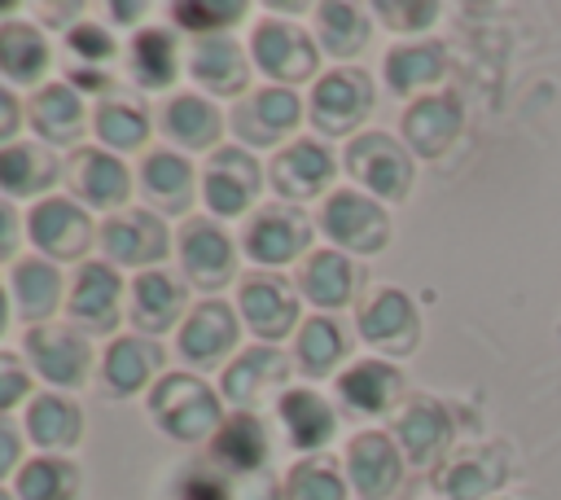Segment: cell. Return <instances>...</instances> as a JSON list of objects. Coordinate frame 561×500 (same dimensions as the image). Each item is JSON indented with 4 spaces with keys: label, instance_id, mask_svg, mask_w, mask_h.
<instances>
[{
    "label": "cell",
    "instance_id": "6da1fadb",
    "mask_svg": "<svg viewBox=\"0 0 561 500\" xmlns=\"http://www.w3.org/2000/svg\"><path fill=\"white\" fill-rule=\"evenodd\" d=\"M149 412L162 425V434H171L180 443H206L224 425L219 395L202 377H193V373H167V377H158V386L149 395Z\"/></svg>",
    "mask_w": 561,
    "mask_h": 500
},
{
    "label": "cell",
    "instance_id": "7a4b0ae2",
    "mask_svg": "<svg viewBox=\"0 0 561 500\" xmlns=\"http://www.w3.org/2000/svg\"><path fill=\"white\" fill-rule=\"evenodd\" d=\"M250 57L267 79L302 83V79L316 75L320 44L294 22H259L254 35H250Z\"/></svg>",
    "mask_w": 561,
    "mask_h": 500
},
{
    "label": "cell",
    "instance_id": "3957f363",
    "mask_svg": "<svg viewBox=\"0 0 561 500\" xmlns=\"http://www.w3.org/2000/svg\"><path fill=\"white\" fill-rule=\"evenodd\" d=\"M22 351H26L31 368L44 382H53V386H70L75 390V386H83V377L92 368L88 338L75 333V329H66V325H35V329H26Z\"/></svg>",
    "mask_w": 561,
    "mask_h": 500
},
{
    "label": "cell",
    "instance_id": "277c9868",
    "mask_svg": "<svg viewBox=\"0 0 561 500\" xmlns=\"http://www.w3.org/2000/svg\"><path fill=\"white\" fill-rule=\"evenodd\" d=\"M259 184H263V171L259 162L250 158V149L241 145H224L210 154L206 162V175H202V197L215 215L232 219V215H245V206L259 197Z\"/></svg>",
    "mask_w": 561,
    "mask_h": 500
},
{
    "label": "cell",
    "instance_id": "5b68a950",
    "mask_svg": "<svg viewBox=\"0 0 561 500\" xmlns=\"http://www.w3.org/2000/svg\"><path fill=\"white\" fill-rule=\"evenodd\" d=\"M373 110V83L364 70H333L324 79H316L311 92V123L324 136H346L355 132Z\"/></svg>",
    "mask_w": 561,
    "mask_h": 500
},
{
    "label": "cell",
    "instance_id": "8992f818",
    "mask_svg": "<svg viewBox=\"0 0 561 500\" xmlns=\"http://www.w3.org/2000/svg\"><path fill=\"white\" fill-rule=\"evenodd\" d=\"M346 171L373 197H403L412 189V162L386 132H364L346 145Z\"/></svg>",
    "mask_w": 561,
    "mask_h": 500
},
{
    "label": "cell",
    "instance_id": "52a82bcc",
    "mask_svg": "<svg viewBox=\"0 0 561 500\" xmlns=\"http://www.w3.org/2000/svg\"><path fill=\"white\" fill-rule=\"evenodd\" d=\"M320 228H324L337 246H346V250H355V254H377V250L390 241V219H386V211H381L373 197L351 193V189H342V193H333V197L324 202Z\"/></svg>",
    "mask_w": 561,
    "mask_h": 500
},
{
    "label": "cell",
    "instance_id": "ba28073f",
    "mask_svg": "<svg viewBox=\"0 0 561 500\" xmlns=\"http://www.w3.org/2000/svg\"><path fill=\"white\" fill-rule=\"evenodd\" d=\"M101 246H105V254L114 263L149 272L153 263L167 259L171 237H167V224L153 211H118V215H110L101 224Z\"/></svg>",
    "mask_w": 561,
    "mask_h": 500
},
{
    "label": "cell",
    "instance_id": "9c48e42d",
    "mask_svg": "<svg viewBox=\"0 0 561 500\" xmlns=\"http://www.w3.org/2000/svg\"><path fill=\"white\" fill-rule=\"evenodd\" d=\"M298 114H302V105H298V96L289 88H259V92H250V96H241L232 105L228 123H232L241 149L245 145L263 149V145H276L285 132H294Z\"/></svg>",
    "mask_w": 561,
    "mask_h": 500
},
{
    "label": "cell",
    "instance_id": "30bf717a",
    "mask_svg": "<svg viewBox=\"0 0 561 500\" xmlns=\"http://www.w3.org/2000/svg\"><path fill=\"white\" fill-rule=\"evenodd\" d=\"M237 303H241V320L254 338L263 342H280L294 320H298V303H294V289L272 276V272H250L237 289Z\"/></svg>",
    "mask_w": 561,
    "mask_h": 500
},
{
    "label": "cell",
    "instance_id": "8fae6325",
    "mask_svg": "<svg viewBox=\"0 0 561 500\" xmlns=\"http://www.w3.org/2000/svg\"><path fill=\"white\" fill-rule=\"evenodd\" d=\"M118 298H123V276L110 263H79L66 294V311L79 329L110 333L118 325Z\"/></svg>",
    "mask_w": 561,
    "mask_h": 500
},
{
    "label": "cell",
    "instance_id": "7c38bea8",
    "mask_svg": "<svg viewBox=\"0 0 561 500\" xmlns=\"http://www.w3.org/2000/svg\"><path fill=\"white\" fill-rule=\"evenodd\" d=\"M31 241L44 250V259H79L92 246V219L70 197H44L31 211Z\"/></svg>",
    "mask_w": 561,
    "mask_h": 500
},
{
    "label": "cell",
    "instance_id": "4fadbf2b",
    "mask_svg": "<svg viewBox=\"0 0 561 500\" xmlns=\"http://www.w3.org/2000/svg\"><path fill=\"white\" fill-rule=\"evenodd\" d=\"M307 241H311V224L294 206H267L245 228V254L259 268H276V263L298 259L307 250Z\"/></svg>",
    "mask_w": 561,
    "mask_h": 500
},
{
    "label": "cell",
    "instance_id": "5bb4252c",
    "mask_svg": "<svg viewBox=\"0 0 561 500\" xmlns=\"http://www.w3.org/2000/svg\"><path fill=\"white\" fill-rule=\"evenodd\" d=\"M206 465L228 474V478H254V474H267V434H263V421L254 412H232L215 439H210V452H206Z\"/></svg>",
    "mask_w": 561,
    "mask_h": 500
},
{
    "label": "cell",
    "instance_id": "9a60e30c",
    "mask_svg": "<svg viewBox=\"0 0 561 500\" xmlns=\"http://www.w3.org/2000/svg\"><path fill=\"white\" fill-rule=\"evenodd\" d=\"M180 263H184L188 285L215 294L232 281V241L210 219H188L180 228Z\"/></svg>",
    "mask_w": 561,
    "mask_h": 500
},
{
    "label": "cell",
    "instance_id": "2e32d148",
    "mask_svg": "<svg viewBox=\"0 0 561 500\" xmlns=\"http://www.w3.org/2000/svg\"><path fill=\"white\" fill-rule=\"evenodd\" d=\"M359 333H364V342H373L390 355H408L416 346V333H421L412 298L403 289H377L359 307Z\"/></svg>",
    "mask_w": 561,
    "mask_h": 500
},
{
    "label": "cell",
    "instance_id": "e0dca14e",
    "mask_svg": "<svg viewBox=\"0 0 561 500\" xmlns=\"http://www.w3.org/2000/svg\"><path fill=\"white\" fill-rule=\"evenodd\" d=\"M66 180H70V193H75L79 202L101 206V211H105V206H123L127 193H131V175H127V167H123L114 154L92 149V145H83V149L70 154Z\"/></svg>",
    "mask_w": 561,
    "mask_h": 500
},
{
    "label": "cell",
    "instance_id": "ac0fdd59",
    "mask_svg": "<svg viewBox=\"0 0 561 500\" xmlns=\"http://www.w3.org/2000/svg\"><path fill=\"white\" fill-rule=\"evenodd\" d=\"M188 75L197 88H206L210 96H241L245 83H250V61H245V48L228 35H210V39H197L193 53H188Z\"/></svg>",
    "mask_w": 561,
    "mask_h": 500
},
{
    "label": "cell",
    "instance_id": "d6986e66",
    "mask_svg": "<svg viewBox=\"0 0 561 500\" xmlns=\"http://www.w3.org/2000/svg\"><path fill=\"white\" fill-rule=\"evenodd\" d=\"M180 355L188 360V364H197V368H210V364H219L232 346H237V316H232V307L228 303H219V298H210V303H197L193 307V316L184 320V329H180Z\"/></svg>",
    "mask_w": 561,
    "mask_h": 500
},
{
    "label": "cell",
    "instance_id": "ffe728a7",
    "mask_svg": "<svg viewBox=\"0 0 561 500\" xmlns=\"http://www.w3.org/2000/svg\"><path fill=\"white\" fill-rule=\"evenodd\" d=\"M399 447L368 430V434H355L351 447H346V474H351V487L364 496V500H386L394 487H399Z\"/></svg>",
    "mask_w": 561,
    "mask_h": 500
},
{
    "label": "cell",
    "instance_id": "44dd1931",
    "mask_svg": "<svg viewBox=\"0 0 561 500\" xmlns=\"http://www.w3.org/2000/svg\"><path fill=\"white\" fill-rule=\"evenodd\" d=\"M333 180V154L316 140H294L272 158V189L289 202L316 197Z\"/></svg>",
    "mask_w": 561,
    "mask_h": 500
},
{
    "label": "cell",
    "instance_id": "7402d4cb",
    "mask_svg": "<svg viewBox=\"0 0 561 500\" xmlns=\"http://www.w3.org/2000/svg\"><path fill=\"white\" fill-rule=\"evenodd\" d=\"M289 377V360L276 346H250L245 355H237L224 373V399L237 404V412L254 408L267 390H276Z\"/></svg>",
    "mask_w": 561,
    "mask_h": 500
},
{
    "label": "cell",
    "instance_id": "603a6c76",
    "mask_svg": "<svg viewBox=\"0 0 561 500\" xmlns=\"http://www.w3.org/2000/svg\"><path fill=\"white\" fill-rule=\"evenodd\" d=\"M180 307H184V285L171 281L162 268H149V272H140L131 281V307H127V316H131V325H136L140 338L167 333L175 325Z\"/></svg>",
    "mask_w": 561,
    "mask_h": 500
},
{
    "label": "cell",
    "instance_id": "cb8c5ba5",
    "mask_svg": "<svg viewBox=\"0 0 561 500\" xmlns=\"http://www.w3.org/2000/svg\"><path fill=\"white\" fill-rule=\"evenodd\" d=\"M162 368V346L153 338H114L101 360V390L110 395H136L153 373Z\"/></svg>",
    "mask_w": 561,
    "mask_h": 500
},
{
    "label": "cell",
    "instance_id": "d4e9b609",
    "mask_svg": "<svg viewBox=\"0 0 561 500\" xmlns=\"http://www.w3.org/2000/svg\"><path fill=\"white\" fill-rule=\"evenodd\" d=\"M140 193H145L158 211L184 215L188 202H193V167H188L180 154H171V149H153V154H145V162H140Z\"/></svg>",
    "mask_w": 561,
    "mask_h": 500
},
{
    "label": "cell",
    "instance_id": "484cf974",
    "mask_svg": "<svg viewBox=\"0 0 561 500\" xmlns=\"http://www.w3.org/2000/svg\"><path fill=\"white\" fill-rule=\"evenodd\" d=\"M460 132V105L451 96H421L403 114V136L421 158H438Z\"/></svg>",
    "mask_w": 561,
    "mask_h": 500
},
{
    "label": "cell",
    "instance_id": "4316f807",
    "mask_svg": "<svg viewBox=\"0 0 561 500\" xmlns=\"http://www.w3.org/2000/svg\"><path fill=\"white\" fill-rule=\"evenodd\" d=\"M276 417H280L289 443L302 447V452L324 447V443L333 439V430H337L333 408H329L316 390H285V395L276 399Z\"/></svg>",
    "mask_w": 561,
    "mask_h": 500
},
{
    "label": "cell",
    "instance_id": "83f0119b",
    "mask_svg": "<svg viewBox=\"0 0 561 500\" xmlns=\"http://www.w3.org/2000/svg\"><path fill=\"white\" fill-rule=\"evenodd\" d=\"M61 175V162L44 145H4L0 149V193L4 197H35L48 193Z\"/></svg>",
    "mask_w": 561,
    "mask_h": 500
},
{
    "label": "cell",
    "instance_id": "f1b7e54d",
    "mask_svg": "<svg viewBox=\"0 0 561 500\" xmlns=\"http://www.w3.org/2000/svg\"><path fill=\"white\" fill-rule=\"evenodd\" d=\"M13 298H18V316L35 329L44 325L61 303V272L53 259H22L13 268Z\"/></svg>",
    "mask_w": 561,
    "mask_h": 500
},
{
    "label": "cell",
    "instance_id": "f546056e",
    "mask_svg": "<svg viewBox=\"0 0 561 500\" xmlns=\"http://www.w3.org/2000/svg\"><path fill=\"white\" fill-rule=\"evenodd\" d=\"M31 127L48 145H70L83 132V101L70 83H48L31 96Z\"/></svg>",
    "mask_w": 561,
    "mask_h": 500
},
{
    "label": "cell",
    "instance_id": "4dcf8cb0",
    "mask_svg": "<svg viewBox=\"0 0 561 500\" xmlns=\"http://www.w3.org/2000/svg\"><path fill=\"white\" fill-rule=\"evenodd\" d=\"M399 443H403V456L412 465H434L447 452V443H451L447 412L438 404H430V399L408 404V412L399 417Z\"/></svg>",
    "mask_w": 561,
    "mask_h": 500
},
{
    "label": "cell",
    "instance_id": "1f68e13d",
    "mask_svg": "<svg viewBox=\"0 0 561 500\" xmlns=\"http://www.w3.org/2000/svg\"><path fill=\"white\" fill-rule=\"evenodd\" d=\"M337 395L351 412H386L399 395V373L386 364V360H364V364H351L342 377H337Z\"/></svg>",
    "mask_w": 561,
    "mask_h": 500
},
{
    "label": "cell",
    "instance_id": "d6a6232c",
    "mask_svg": "<svg viewBox=\"0 0 561 500\" xmlns=\"http://www.w3.org/2000/svg\"><path fill=\"white\" fill-rule=\"evenodd\" d=\"M298 289L316 307H342L351 298V289H355V268L337 250H316L298 268Z\"/></svg>",
    "mask_w": 561,
    "mask_h": 500
},
{
    "label": "cell",
    "instance_id": "836d02e7",
    "mask_svg": "<svg viewBox=\"0 0 561 500\" xmlns=\"http://www.w3.org/2000/svg\"><path fill=\"white\" fill-rule=\"evenodd\" d=\"M48 70V44L31 22H0V75L9 83H35Z\"/></svg>",
    "mask_w": 561,
    "mask_h": 500
},
{
    "label": "cell",
    "instance_id": "e575fe53",
    "mask_svg": "<svg viewBox=\"0 0 561 500\" xmlns=\"http://www.w3.org/2000/svg\"><path fill=\"white\" fill-rule=\"evenodd\" d=\"M162 132H167L175 145H184V149H210L215 136H219V114H215V105H210L206 96L184 92V96L167 101V110H162Z\"/></svg>",
    "mask_w": 561,
    "mask_h": 500
},
{
    "label": "cell",
    "instance_id": "d590c367",
    "mask_svg": "<svg viewBox=\"0 0 561 500\" xmlns=\"http://www.w3.org/2000/svg\"><path fill=\"white\" fill-rule=\"evenodd\" d=\"M26 434L39 447H75L79 434H83V417L61 395H35L26 404Z\"/></svg>",
    "mask_w": 561,
    "mask_h": 500
},
{
    "label": "cell",
    "instance_id": "8d00e7d4",
    "mask_svg": "<svg viewBox=\"0 0 561 500\" xmlns=\"http://www.w3.org/2000/svg\"><path fill=\"white\" fill-rule=\"evenodd\" d=\"M131 75H136V83L149 88V92H162V88L175 83V75H180V53H175L171 31L149 26V31H140V35L131 39Z\"/></svg>",
    "mask_w": 561,
    "mask_h": 500
},
{
    "label": "cell",
    "instance_id": "74e56055",
    "mask_svg": "<svg viewBox=\"0 0 561 500\" xmlns=\"http://www.w3.org/2000/svg\"><path fill=\"white\" fill-rule=\"evenodd\" d=\"M316 44L329 57H355L368 44V18L355 4H320L316 9Z\"/></svg>",
    "mask_w": 561,
    "mask_h": 500
},
{
    "label": "cell",
    "instance_id": "f35d334b",
    "mask_svg": "<svg viewBox=\"0 0 561 500\" xmlns=\"http://www.w3.org/2000/svg\"><path fill=\"white\" fill-rule=\"evenodd\" d=\"M79 469L61 456H35L18 469V500H75Z\"/></svg>",
    "mask_w": 561,
    "mask_h": 500
},
{
    "label": "cell",
    "instance_id": "ab89813d",
    "mask_svg": "<svg viewBox=\"0 0 561 500\" xmlns=\"http://www.w3.org/2000/svg\"><path fill=\"white\" fill-rule=\"evenodd\" d=\"M346 355V333L337 329V320L329 316H311L298 329V364L307 377H324L337 368V360Z\"/></svg>",
    "mask_w": 561,
    "mask_h": 500
},
{
    "label": "cell",
    "instance_id": "60d3db41",
    "mask_svg": "<svg viewBox=\"0 0 561 500\" xmlns=\"http://www.w3.org/2000/svg\"><path fill=\"white\" fill-rule=\"evenodd\" d=\"M438 75H443V48L438 44H408V48L386 53V83L394 92L430 88V83H438Z\"/></svg>",
    "mask_w": 561,
    "mask_h": 500
},
{
    "label": "cell",
    "instance_id": "b9f144b4",
    "mask_svg": "<svg viewBox=\"0 0 561 500\" xmlns=\"http://www.w3.org/2000/svg\"><path fill=\"white\" fill-rule=\"evenodd\" d=\"M92 123H96L101 145H110V149H140L145 136H149V118H145V110L131 105V101H118V96H105V101L96 105Z\"/></svg>",
    "mask_w": 561,
    "mask_h": 500
},
{
    "label": "cell",
    "instance_id": "7bdbcfd3",
    "mask_svg": "<svg viewBox=\"0 0 561 500\" xmlns=\"http://www.w3.org/2000/svg\"><path fill=\"white\" fill-rule=\"evenodd\" d=\"M285 500H346V482L329 461H302L285 478Z\"/></svg>",
    "mask_w": 561,
    "mask_h": 500
},
{
    "label": "cell",
    "instance_id": "ee69618b",
    "mask_svg": "<svg viewBox=\"0 0 561 500\" xmlns=\"http://www.w3.org/2000/svg\"><path fill=\"white\" fill-rule=\"evenodd\" d=\"M500 482V465H491V461H456L447 474H443V491L451 496V500H482L491 487Z\"/></svg>",
    "mask_w": 561,
    "mask_h": 500
},
{
    "label": "cell",
    "instance_id": "f6af8a7d",
    "mask_svg": "<svg viewBox=\"0 0 561 500\" xmlns=\"http://www.w3.org/2000/svg\"><path fill=\"white\" fill-rule=\"evenodd\" d=\"M66 44H70V53H75L83 66H101V70H105V61L114 57V39H110L105 26H96V22H79V26H70Z\"/></svg>",
    "mask_w": 561,
    "mask_h": 500
},
{
    "label": "cell",
    "instance_id": "bcb514c9",
    "mask_svg": "<svg viewBox=\"0 0 561 500\" xmlns=\"http://www.w3.org/2000/svg\"><path fill=\"white\" fill-rule=\"evenodd\" d=\"M171 18L188 31H206V26H228L245 18V4H171Z\"/></svg>",
    "mask_w": 561,
    "mask_h": 500
},
{
    "label": "cell",
    "instance_id": "7dc6e473",
    "mask_svg": "<svg viewBox=\"0 0 561 500\" xmlns=\"http://www.w3.org/2000/svg\"><path fill=\"white\" fill-rule=\"evenodd\" d=\"M26 390H31V377H26L22 360L0 351V417H4V408H13L18 399H26Z\"/></svg>",
    "mask_w": 561,
    "mask_h": 500
},
{
    "label": "cell",
    "instance_id": "c3c4849f",
    "mask_svg": "<svg viewBox=\"0 0 561 500\" xmlns=\"http://www.w3.org/2000/svg\"><path fill=\"white\" fill-rule=\"evenodd\" d=\"M377 13L394 31H416V26H430L438 18V4H377Z\"/></svg>",
    "mask_w": 561,
    "mask_h": 500
},
{
    "label": "cell",
    "instance_id": "681fc988",
    "mask_svg": "<svg viewBox=\"0 0 561 500\" xmlns=\"http://www.w3.org/2000/svg\"><path fill=\"white\" fill-rule=\"evenodd\" d=\"M75 92H110V70H92V66H70L66 70Z\"/></svg>",
    "mask_w": 561,
    "mask_h": 500
},
{
    "label": "cell",
    "instance_id": "f907efd6",
    "mask_svg": "<svg viewBox=\"0 0 561 500\" xmlns=\"http://www.w3.org/2000/svg\"><path fill=\"white\" fill-rule=\"evenodd\" d=\"M22 228V219H18V211L9 206V202H0V259H9L13 250H18V232Z\"/></svg>",
    "mask_w": 561,
    "mask_h": 500
},
{
    "label": "cell",
    "instance_id": "816d5d0a",
    "mask_svg": "<svg viewBox=\"0 0 561 500\" xmlns=\"http://www.w3.org/2000/svg\"><path fill=\"white\" fill-rule=\"evenodd\" d=\"M18 456H22V443H18V430H13V425H9L4 417H0V478H4V474H9L13 465H18Z\"/></svg>",
    "mask_w": 561,
    "mask_h": 500
},
{
    "label": "cell",
    "instance_id": "f5cc1de1",
    "mask_svg": "<svg viewBox=\"0 0 561 500\" xmlns=\"http://www.w3.org/2000/svg\"><path fill=\"white\" fill-rule=\"evenodd\" d=\"M18 118H22V110H18V96L0 83V140H9L13 132H18Z\"/></svg>",
    "mask_w": 561,
    "mask_h": 500
},
{
    "label": "cell",
    "instance_id": "db71d44e",
    "mask_svg": "<svg viewBox=\"0 0 561 500\" xmlns=\"http://www.w3.org/2000/svg\"><path fill=\"white\" fill-rule=\"evenodd\" d=\"M4 325H9V294H4V285H0V333H4Z\"/></svg>",
    "mask_w": 561,
    "mask_h": 500
},
{
    "label": "cell",
    "instance_id": "11a10c76",
    "mask_svg": "<svg viewBox=\"0 0 561 500\" xmlns=\"http://www.w3.org/2000/svg\"><path fill=\"white\" fill-rule=\"evenodd\" d=\"M0 500H13V496H9V491H0Z\"/></svg>",
    "mask_w": 561,
    "mask_h": 500
}]
</instances>
